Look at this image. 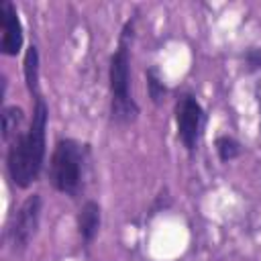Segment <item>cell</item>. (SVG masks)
<instances>
[{
	"instance_id": "cell-9",
	"label": "cell",
	"mask_w": 261,
	"mask_h": 261,
	"mask_svg": "<svg viewBox=\"0 0 261 261\" xmlns=\"http://www.w3.org/2000/svg\"><path fill=\"white\" fill-rule=\"evenodd\" d=\"M24 82H27V88L29 92L37 98L41 96L39 94V51L35 45H31L24 53Z\"/></svg>"
},
{
	"instance_id": "cell-3",
	"label": "cell",
	"mask_w": 261,
	"mask_h": 261,
	"mask_svg": "<svg viewBox=\"0 0 261 261\" xmlns=\"http://www.w3.org/2000/svg\"><path fill=\"white\" fill-rule=\"evenodd\" d=\"M86 149L73 139H59L49 161V181L57 192L75 196L84 181Z\"/></svg>"
},
{
	"instance_id": "cell-2",
	"label": "cell",
	"mask_w": 261,
	"mask_h": 261,
	"mask_svg": "<svg viewBox=\"0 0 261 261\" xmlns=\"http://www.w3.org/2000/svg\"><path fill=\"white\" fill-rule=\"evenodd\" d=\"M133 37V22H126L120 35V45L110 57V112L112 120L118 124H128L137 120L139 114V104L135 102L130 94V65H128V49H126V39Z\"/></svg>"
},
{
	"instance_id": "cell-12",
	"label": "cell",
	"mask_w": 261,
	"mask_h": 261,
	"mask_svg": "<svg viewBox=\"0 0 261 261\" xmlns=\"http://www.w3.org/2000/svg\"><path fill=\"white\" fill-rule=\"evenodd\" d=\"M245 65H247V71L261 69V49H249L245 53Z\"/></svg>"
},
{
	"instance_id": "cell-7",
	"label": "cell",
	"mask_w": 261,
	"mask_h": 261,
	"mask_svg": "<svg viewBox=\"0 0 261 261\" xmlns=\"http://www.w3.org/2000/svg\"><path fill=\"white\" fill-rule=\"evenodd\" d=\"M100 228V206L98 202L94 200H88L82 208H80V214H77V230H80V237L86 241V243H92L96 232Z\"/></svg>"
},
{
	"instance_id": "cell-10",
	"label": "cell",
	"mask_w": 261,
	"mask_h": 261,
	"mask_svg": "<svg viewBox=\"0 0 261 261\" xmlns=\"http://www.w3.org/2000/svg\"><path fill=\"white\" fill-rule=\"evenodd\" d=\"M145 77H147V90H149L151 102H153V104H161V102H163V96L167 94V88H165V84L161 82L157 69H155V67H149V69L145 71Z\"/></svg>"
},
{
	"instance_id": "cell-8",
	"label": "cell",
	"mask_w": 261,
	"mask_h": 261,
	"mask_svg": "<svg viewBox=\"0 0 261 261\" xmlns=\"http://www.w3.org/2000/svg\"><path fill=\"white\" fill-rule=\"evenodd\" d=\"M22 110L18 106H6L2 110V139L6 143H12L20 133V124H22Z\"/></svg>"
},
{
	"instance_id": "cell-11",
	"label": "cell",
	"mask_w": 261,
	"mask_h": 261,
	"mask_svg": "<svg viewBox=\"0 0 261 261\" xmlns=\"http://www.w3.org/2000/svg\"><path fill=\"white\" fill-rule=\"evenodd\" d=\"M216 151H218L220 161L228 163V161H232V159H237V157L241 155V145H239V141H234L232 137L222 135V137L216 139Z\"/></svg>"
},
{
	"instance_id": "cell-5",
	"label": "cell",
	"mask_w": 261,
	"mask_h": 261,
	"mask_svg": "<svg viewBox=\"0 0 261 261\" xmlns=\"http://www.w3.org/2000/svg\"><path fill=\"white\" fill-rule=\"evenodd\" d=\"M41 206H43L41 196L31 194L20 204L18 212L14 214V218L8 226V241L14 251H22L35 237V232L39 228V220H41Z\"/></svg>"
},
{
	"instance_id": "cell-4",
	"label": "cell",
	"mask_w": 261,
	"mask_h": 261,
	"mask_svg": "<svg viewBox=\"0 0 261 261\" xmlns=\"http://www.w3.org/2000/svg\"><path fill=\"white\" fill-rule=\"evenodd\" d=\"M204 110L200 102L192 94H184L175 102V124H177V137L184 143V147L192 153L200 141L202 126H204Z\"/></svg>"
},
{
	"instance_id": "cell-6",
	"label": "cell",
	"mask_w": 261,
	"mask_h": 261,
	"mask_svg": "<svg viewBox=\"0 0 261 261\" xmlns=\"http://www.w3.org/2000/svg\"><path fill=\"white\" fill-rule=\"evenodd\" d=\"M0 24H2V41L0 51L4 55H16L22 47V24L16 12V6L10 0L0 2Z\"/></svg>"
},
{
	"instance_id": "cell-1",
	"label": "cell",
	"mask_w": 261,
	"mask_h": 261,
	"mask_svg": "<svg viewBox=\"0 0 261 261\" xmlns=\"http://www.w3.org/2000/svg\"><path fill=\"white\" fill-rule=\"evenodd\" d=\"M49 110L41 96L35 98L33 118L29 130L18 135L6 155V167L12 184L16 188H29L41 173L45 161V130H47Z\"/></svg>"
}]
</instances>
